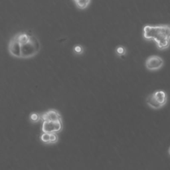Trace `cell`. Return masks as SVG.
I'll return each mask as SVG.
<instances>
[{
    "label": "cell",
    "mask_w": 170,
    "mask_h": 170,
    "mask_svg": "<svg viewBox=\"0 0 170 170\" xmlns=\"http://www.w3.org/2000/svg\"><path fill=\"white\" fill-rule=\"evenodd\" d=\"M41 119L43 120V122H45V121H51V122L60 121V122H62L61 116H60L59 112L53 110V109L43 112L41 115Z\"/></svg>",
    "instance_id": "cell-7"
},
{
    "label": "cell",
    "mask_w": 170,
    "mask_h": 170,
    "mask_svg": "<svg viewBox=\"0 0 170 170\" xmlns=\"http://www.w3.org/2000/svg\"><path fill=\"white\" fill-rule=\"evenodd\" d=\"M41 140L45 143H50V134L43 133L41 135Z\"/></svg>",
    "instance_id": "cell-9"
},
{
    "label": "cell",
    "mask_w": 170,
    "mask_h": 170,
    "mask_svg": "<svg viewBox=\"0 0 170 170\" xmlns=\"http://www.w3.org/2000/svg\"><path fill=\"white\" fill-rule=\"evenodd\" d=\"M58 142V136L55 133L50 134V143H55Z\"/></svg>",
    "instance_id": "cell-12"
},
{
    "label": "cell",
    "mask_w": 170,
    "mask_h": 170,
    "mask_svg": "<svg viewBox=\"0 0 170 170\" xmlns=\"http://www.w3.org/2000/svg\"><path fill=\"white\" fill-rule=\"evenodd\" d=\"M168 153H169V156H170V147H169V150H168Z\"/></svg>",
    "instance_id": "cell-14"
},
{
    "label": "cell",
    "mask_w": 170,
    "mask_h": 170,
    "mask_svg": "<svg viewBox=\"0 0 170 170\" xmlns=\"http://www.w3.org/2000/svg\"><path fill=\"white\" fill-rule=\"evenodd\" d=\"M74 51L77 54H81L83 52V48L80 45H77L74 47Z\"/></svg>",
    "instance_id": "cell-13"
},
{
    "label": "cell",
    "mask_w": 170,
    "mask_h": 170,
    "mask_svg": "<svg viewBox=\"0 0 170 170\" xmlns=\"http://www.w3.org/2000/svg\"><path fill=\"white\" fill-rule=\"evenodd\" d=\"M8 50L11 55L16 57H21V47L18 40V33L11 38L8 44Z\"/></svg>",
    "instance_id": "cell-5"
},
{
    "label": "cell",
    "mask_w": 170,
    "mask_h": 170,
    "mask_svg": "<svg viewBox=\"0 0 170 170\" xmlns=\"http://www.w3.org/2000/svg\"><path fill=\"white\" fill-rule=\"evenodd\" d=\"M126 51V49L124 48V47H123V46H118V47H117L116 49V53L120 56H122L125 54Z\"/></svg>",
    "instance_id": "cell-10"
},
{
    "label": "cell",
    "mask_w": 170,
    "mask_h": 170,
    "mask_svg": "<svg viewBox=\"0 0 170 170\" xmlns=\"http://www.w3.org/2000/svg\"><path fill=\"white\" fill-rule=\"evenodd\" d=\"M75 4L80 9H85L90 3V0H74Z\"/></svg>",
    "instance_id": "cell-8"
},
{
    "label": "cell",
    "mask_w": 170,
    "mask_h": 170,
    "mask_svg": "<svg viewBox=\"0 0 170 170\" xmlns=\"http://www.w3.org/2000/svg\"><path fill=\"white\" fill-rule=\"evenodd\" d=\"M40 118L41 116L39 114H37V113L33 112L31 113V115H30V119H31V120L33 121V122H37V121H38Z\"/></svg>",
    "instance_id": "cell-11"
},
{
    "label": "cell",
    "mask_w": 170,
    "mask_h": 170,
    "mask_svg": "<svg viewBox=\"0 0 170 170\" xmlns=\"http://www.w3.org/2000/svg\"><path fill=\"white\" fill-rule=\"evenodd\" d=\"M143 36L147 40H154L160 49H167L170 45V24L146 25Z\"/></svg>",
    "instance_id": "cell-1"
},
{
    "label": "cell",
    "mask_w": 170,
    "mask_h": 170,
    "mask_svg": "<svg viewBox=\"0 0 170 170\" xmlns=\"http://www.w3.org/2000/svg\"><path fill=\"white\" fill-rule=\"evenodd\" d=\"M164 60L161 56L156 55H153L148 56L146 60V67L151 71L158 70L163 67Z\"/></svg>",
    "instance_id": "cell-4"
},
{
    "label": "cell",
    "mask_w": 170,
    "mask_h": 170,
    "mask_svg": "<svg viewBox=\"0 0 170 170\" xmlns=\"http://www.w3.org/2000/svg\"><path fill=\"white\" fill-rule=\"evenodd\" d=\"M62 122H51V121H45L43 122L42 131L43 133H56L62 130Z\"/></svg>",
    "instance_id": "cell-6"
},
{
    "label": "cell",
    "mask_w": 170,
    "mask_h": 170,
    "mask_svg": "<svg viewBox=\"0 0 170 170\" xmlns=\"http://www.w3.org/2000/svg\"><path fill=\"white\" fill-rule=\"evenodd\" d=\"M21 58H29L36 55L40 49V43L38 39L33 34L27 43L21 45Z\"/></svg>",
    "instance_id": "cell-3"
},
{
    "label": "cell",
    "mask_w": 170,
    "mask_h": 170,
    "mask_svg": "<svg viewBox=\"0 0 170 170\" xmlns=\"http://www.w3.org/2000/svg\"><path fill=\"white\" fill-rule=\"evenodd\" d=\"M168 95L164 90H157L146 97L147 104L154 109L160 108L167 103Z\"/></svg>",
    "instance_id": "cell-2"
}]
</instances>
